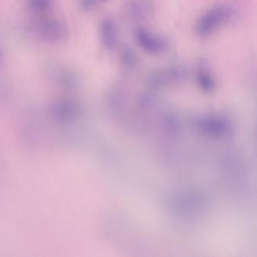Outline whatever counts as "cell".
<instances>
[{
    "mask_svg": "<svg viewBox=\"0 0 257 257\" xmlns=\"http://www.w3.org/2000/svg\"><path fill=\"white\" fill-rule=\"evenodd\" d=\"M234 10L228 6L213 7L204 13L197 22V34L201 37H207L214 34L232 19Z\"/></svg>",
    "mask_w": 257,
    "mask_h": 257,
    "instance_id": "obj_1",
    "label": "cell"
},
{
    "mask_svg": "<svg viewBox=\"0 0 257 257\" xmlns=\"http://www.w3.org/2000/svg\"><path fill=\"white\" fill-rule=\"evenodd\" d=\"M34 31L39 38L51 43H60L67 36V27L61 20L44 16L36 22Z\"/></svg>",
    "mask_w": 257,
    "mask_h": 257,
    "instance_id": "obj_2",
    "label": "cell"
},
{
    "mask_svg": "<svg viewBox=\"0 0 257 257\" xmlns=\"http://www.w3.org/2000/svg\"><path fill=\"white\" fill-rule=\"evenodd\" d=\"M136 40L141 49L151 55H161L168 48V41L165 38L143 28L137 31Z\"/></svg>",
    "mask_w": 257,
    "mask_h": 257,
    "instance_id": "obj_3",
    "label": "cell"
},
{
    "mask_svg": "<svg viewBox=\"0 0 257 257\" xmlns=\"http://www.w3.org/2000/svg\"><path fill=\"white\" fill-rule=\"evenodd\" d=\"M100 37L103 46L108 49H113L118 41V31L113 21L106 19L100 24Z\"/></svg>",
    "mask_w": 257,
    "mask_h": 257,
    "instance_id": "obj_4",
    "label": "cell"
},
{
    "mask_svg": "<svg viewBox=\"0 0 257 257\" xmlns=\"http://www.w3.org/2000/svg\"><path fill=\"white\" fill-rule=\"evenodd\" d=\"M49 76L55 81V82L62 86H74L76 83L77 78L76 74L70 69L59 66H53L49 68Z\"/></svg>",
    "mask_w": 257,
    "mask_h": 257,
    "instance_id": "obj_5",
    "label": "cell"
},
{
    "mask_svg": "<svg viewBox=\"0 0 257 257\" xmlns=\"http://www.w3.org/2000/svg\"><path fill=\"white\" fill-rule=\"evenodd\" d=\"M196 79L200 88L205 91H210L214 88L215 79L209 66L201 62L196 69Z\"/></svg>",
    "mask_w": 257,
    "mask_h": 257,
    "instance_id": "obj_6",
    "label": "cell"
},
{
    "mask_svg": "<svg viewBox=\"0 0 257 257\" xmlns=\"http://www.w3.org/2000/svg\"><path fill=\"white\" fill-rule=\"evenodd\" d=\"M125 9L127 15L134 20H144L149 13L148 5L144 0H130Z\"/></svg>",
    "mask_w": 257,
    "mask_h": 257,
    "instance_id": "obj_7",
    "label": "cell"
},
{
    "mask_svg": "<svg viewBox=\"0 0 257 257\" xmlns=\"http://www.w3.org/2000/svg\"><path fill=\"white\" fill-rule=\"evenodd\" d=\"M53 0H30L29 8L38 16H44L51 10Z\"/></svg>",
    "mask_w": 257,
    "mask_h": 257,
    "instance_id": "obj_8",
    "label": "cell"
},
{
    "mask_svg": "<svg viewBox=\"0 0 257 257\" xmlns=\"http://www.w3.org/2000/svg\"><path fill=\"white\" fill-rule=\"evenodd\" d=\"M121 61L123 66L127 70H132L137 64V56L133 50L130 48L124 49L121 55Z\"/></svg>",
    "mask_w": 257,
    "mask_h": 257,
    "instance_id": "obj_9",
    "label": "cell"
},
{
    "mask_svg": "<svg viewBox=\"0 0 257 257\" xmlns=\"http://www.w3.org/2000/svg\"><path fill=\"white\" fill-rule=\"evenodd\" d=\"M82 5L87 10H91L96 5V0H82Z\"/></svg>",
    "mask_w": 257,
    "mask_h": 257,
    "instance_id": "obj_10",
    "label": "cell"
},
{
    "mask_svg": "<svg viewBox=\"0 0 257 257\" xmlns=\"http://www.w3.org/2000/svg\"><path fill=\"white\" fill-rule=\"evenodd\" d=\"M103 1H109V0H103Z\"/></svg>",
    "mask_w": 257,
    "mask_h": 257,
    "instance_id": "obj_11",
    "label": "cell"
},
{
    "mask_svg": "<svg viewBox=\"0 0 257 257\" xmlns=\"http://www.w3.org/2000/svg\"><path fill=\"white\" fill-rule=\"evenodd\" d=\"M0 58H1V55H0Z\"/></svg>",
    "mask_w": 257,
    "mask_h": 257,
    "instance_id": "obj_12",
    "label": "cell"
}]
</instances>
